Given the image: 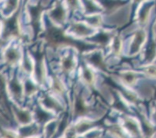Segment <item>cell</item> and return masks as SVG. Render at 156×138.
<instances>
[{"label":"cell","mask_w":156,"mask_h":138,"mask_svg":"<svg viewBox=\"0 0 156 138\" xmlns=\"http://www.w3.org/2000/svg\"><path fill=\"white\" fill-rule=\"evenodd\" d=\"M90 103L88 102L86 96L82 89H77L74 93L72 105V116L74 118H86L93 111Z\"/></svg>","instance_id":"cell-4"},{"label":"cell","mask_w":156,"mask_h":138,"mask_svg":"<svg viewBox=\"0 0 156 138\" xmlns=\"http://www.w3.org/2000/svg\"><path fill=\"white\" fill-rule=\"evenodd\" d=\"M9 89L14 99L17 101H22L24 96L23 83L20 81L17 75H14L9 83Z\"/></svg>","instance_id":"cell-16"},{"label":"cell","mask_w":156,"mask_h":138,"mask_svg":"<svg viewBox=\"0 0 156 138\" xmlns=\"http://www.w3.org/2000/svg\"><path fill=\"white\" fill-rule=\"evenodd\" d=\"M33 138H44V136H43V137H40V136H35V137H33Z\"/></svg>","instance_id":"cell-34"},{"label":"cell","mask_w":156,"mask_h":138,"mask_svg":"<svg viewBox=\"0 0 156 138\" xmlns=\"http://www.w3.org/2000/svg\"><path fill=\"white\" fill-rule=\"evenodd\" d=\"M1 44H2V42H1V41H0V45H1Z\"/></svg>","instance_id":"cell-35"},{"label":"cell","mask_w":156,"mask_h":138,"mask_svg":"<svg viewBox=\"0 0 156 138\" xmlns=\"http://www.w3.org/2000/svg\"><path fill=\"white\" fill-rule=\"evenodd\" d=\"M116 34L113 30H102L100 32L96 33L93 37L89 38V41L90 44L93 45H98L101 48H106L111 43L113 37Z\"/></svg>","instance_id":"cell-10"},{"label":"cell","mask_w":156,"mask_h":138,"mask_svg":"<svg viewBox=\"0 0 156 138\" xmlns=\"http://www.w3.org/2000/svg\"><path fill=\"white\" fill-rule=\"evenodd\" d=\"M40 127L37 123H30L28 125L22 126L18 130L19 138H33L39 134Z\"/></svg>","instance_id":"cell-19"},{"label":"cell","mask_w":156,"mask_h":138,"mask_svg":"<svg viewBox=\"0 0 156 138\" xmlns=\"http://www.w3.org/2000/svg\"><path fill=\"white\" fill-rule=\"evenodd\" d=\"M45 9L46 7L44 3H41V2L35 4H29L27 6L30 25L35 37H37L41 31L42 20Z\"/></svg>","instance_id":"cell-3"},{"label":"cell","mask_w":156,"mask_h":138,"mask_svg":"<svg viewBox=\"0 0 156 138\" xmlns=\"http://www.w3.org/2000/svg\"><path fill=\"white\" fill-rule=\"evenodd\" d=\"M34 62V75L35 82L38 85H44L46 82L47 79V68L45 65V56L44 51L42 48H35L32 51H30Z\"/></svg>","instance_id":"cell-2"},{"label":"cell","mask_w":156,"mask_h":138,"mask_svg":"<svg viewBox=\"0 0 156 138\" xmlns=\"http://www.w3.org/2000/svg\"><path fill=\"white\" fill-rule=\"evenodd\" d=\"M77 66V61H76V55L73 52L65 54L61 59L60 68L62 73L66 76H69L74 71L76 70Z\"/></svg>","instance_id":"cell-12"},{"label":"cell","mask_w":156,"mask_h":138,"mask_svg":"<svg viewBox=\"0 0 156 138\" xmlns=\"http://www.w3.org/2000/svg\"><path fill=\"white\" fill-rule=\"evenodd\" d=\"M23 88L24 96L28 98H30L34 96L35 94L37 93L38 90H39L37 84L29 78L26 79V80L24 82Z\"/></svg>","instance_id":"cell-26"},{"label":"cell","mask_w":156,"mask_h":138,"mask_svg":"<svg viewBox=\"0 0 156 138\" xmlns=\"http://www.w3.org/2000/svg\"><path fill=\"white\" fill-rule=\"evenodd\" d=\"M103 120L102 119H91L87 118H81V119L76 122L72 129L76 135L81 136L94 129L100 128V126H103Z\"/></svg>","instance_id":"cell-7"},{"label":"cell","mask_w":156,"mask_h":138,"mask_svg":"<svg viewBox=\"0 0 156 138\" xmlns=\"http://www.w3.org/2000/svg\"><path fill=\"white\" fill-rule=\"evenodd\" d=\"M117 79L122 85L133 86L137 82V76L132 71H123L117 75Z\"/></svg>","instance_id":"cell-22"},{"label":"cell","mask_w":156,"mask_h":138,"mask_svg":"<svg viewBox=\"0 0 156 138\" xmlns=\"http://www.w3.org/2000/svg\"><path fill=\"white\" fill-rule=\"evenodd\" d=\"M13 114L16 121L21 126H25L32 123L33 113L28 109H21V108L14 107Z\"/></svg>","instance_id":"cell-18"},{"label":"cell","mask_w":156,"mask_h":138,"mask_svg":"<svg viewBox=\"0 0 156 138\" xmlns=\"http://www.w3.org/2000/svg\"><path fill=\"white\" fill-rule=\"evenodd\" d=\"M145 38V34L144 31H137L134 35L132 38V41L130 42V48H129V53L130 55H133L137 54L141 49V45L144 41Z\"/></svg>","instance_id":"cell-20"},{"label":"cell","mask_w":156,"mask_h":138,"mask_svg":"<svg viewBox=\"0 0 156 138\" xmlns=\"http://www.w3.org/2000/svg\"><path fill=\"white\" fill-rule=\"evenodd\" d=\"M69 32L70 35H74L76 37L90 38L96 34L95 29L89 27L86 22L74 21L69 25Z\"/></svg>","instance_id":"cell-8"},{"label":"cell","mask_w":156,"mask_h":138,"mask_svg":"<svg viewBox=\"0 0 156 138\" xmlns=\"http://www.w3.org/2000/svg\"><path fill=\"white\" fill-rule=\"evenodd\" d=\"M51 89L55 94V96L64 97L65 99L66 98L65 96L67 93L66 85H65L60 77L55 74L51 75Z\"/></svg>","instance_id":"cell-17"},{"label":"cell","mask_w":156,"mask_h":138,"mask_svg":"<svg viewBox=\"0 0 156 138\" xmlns=\"http://www.w3.org/2000/svg\"><path fill=\"white\" fill-rule=\"evenodd\" d=\"M21 27L20 22V12L16 11L9 17L4 27L5 37H17L20 36Z\"/></svg>","instance_id":"cell-9"},{"label":"cell","mask_w":156,"mask_h":138,"mask_svg":"<svg viewBox=\"0 0 156 138\" xmlns=\"http://www.w3.org/2000/svg\"><path fill=\"white\" fill-rule=\"evenodd\" d=\"M18 5H19V2L18 1H10L6 3L5 9V16H11L13 15L16 11L18 10Z\"/></svg>","instance_id":"cell-30"},{"label":"cell","mask_w":156,"mask_h":138,"mask_svg":"<svg viewBox=\"0 0 156 138\" xmlns=\"http://www.w3.org/2000/svg\"><path fill=\"white\" fill-rule=\"evenodd\" d=\"M111 53L115 57H120L124 51V41L120 35L116 34L111 41Z\"/></svg>","instance_id":"cell-24"},{"label":"cell","mask_w":156,"mask_h":138,"mask_svg":"<svg viewBox=\"0 0 156 138\" xmlns=\"http://www.w3.org/2000/svg\"><path fill=\"white\" fill-rule=\"evenodd\" d=\"M86 23L91 27L93 29H98V28H102L103 23V19L100 14H95V15L86 16Z\"/></svg>","instance_id":"cell-28"},{"label":"cell","mask_w":156,"mask_h":138,"mask_svg":"<svg viewBox=\"0 0 156 138\" xmlns=\"http://www.w3.org/2000/svg\"><path fill=\"white\" fill-rule=\"evenodd\" d=\"M69 10L61 2H57L48 11V18L52 24L57 27H62L66 23Z\"/></svg>","instance_id":"cell-6"},{"label":"cell","mask_w":156,"mask_h":138,"mask_svg":"<svg viewBox=\"0 0 156 138\" xmlns=\"http://www.w3.org/2000/svg\"><path fill=\"white\" fill-rule=\"evenodd\" d=\"M44 39L49 48L58 49L62 48H74L79 52L92 51L95 49V45L90 43H86L72 37L69 34H66L60 27H57L51 23H48L44 33Z\"/></svg>","instance_id":"cell-1"},{"label":"cell","mask_w":156,"mask_h":138,"mask_svg":"<svg viewBox=\"0 0 156 138\" xmlns=\"http://www.w3.org/2000/svg\"><path fill=\"white\" fill-rule=\"evenodd\" d=\"M4 58L8 65L13 66L19 63V62L21 60L20 51L16 47H10L5 51Z\"/></svg>","instance_id":"cell-21"},{"label":"cell","mask_w":156,"mask_h":138,"mask_svg":"<svg viewBox=\"0 0 156 138\" xmlns=\"http://www.w3.org/2000/svg\"><path fill=\"white\" fill-rule=\"evenodd\" d=\"M39 104L47 110L51 111L52 113H61L63 111L62 103L55 95L44 94L41 99Z\"/></svg>","instance_id":"cell-11"},{"label":"cell","mask_w":156,"mask_h":138,"mask_svg":"<svg viewBox=\"0 0 156 138\" xmlns=\"http://www.w3.org/2000/svg\"><path fill=\"white\" fill-rule=\"evenodd\" d=\"M68 10L72 12H75L78 11L81 7V3L77 1H69L67 3Z\"/></svg>","instance_id":"cell-32"},{"label":"cell","mask_w":156,"mask_h":138,"mask_svg":"<svg viewBox=\"0 0 156 138\" xmlns=\"http://www.w3.org/2000/svg\"><path fill=\"white\" fill-rule=\"evenodd\" d=\"M58 119H53L44 127V138H54L56 134Z\"/></svg>","instance_id":"cell-29"},{"label":"cell","mask_w":156,"mask_h":138,"mask_svg":"<svg viewBox=\"0 0 156 138\" xmlns=\"http://www.w3.org/2000/svg\"><path fill=\"white\" fill-rule=\"evenodd\" d=\"M0 132H1L2 138H19L18 133H15V132L12 131L10 130L2 129V130H0Z\"/></svg>","instance_id":"cell-31"},{"label":"cell","mask_w":156,"mask_h":138,"mask_svg":"<svg viewBox=\"0 0 156 138\" xmlns=\"http://www.w3.org/2000/svg\"><path fill=\"white\" fill-rule=\"evenodd\" d=\"M106 130L113 138H128L124 127L117 123H111L107 125Z\"/></svg>","instance_id":"cell-23"},{"label":"cell","mask_w":156,"mask_h":138,"mask_svg":"<svg viewBox=\"0 0 156 138\" xmlns=\"http://www.w3.org/2000/svg\"><path fill=\"white\" fill-rule=\"evenodd\" d=\"M122 126L124 127V130L127 134H130L134 137H140L141 136V130L137 122L132 117L127 116V115H123L122 116Z\"/></svg>","instance_id":"cell-14"},{"label":"cell","mask_w":156,"mask_h":138,"mask_svg":"<svg viewBox=\"0 0 156 138\" xmlns=\"http://www.w3.org/2000/svg\"><path fill=\"white\" fill-rule=\"evenodd\" d=\"M4 85H5V82H4L3 77L0 75V89H2V88L4 86Z\"/></svg>","instance_id":"cell-33"},{"label":"cell","mask_w":156,"mask_h":138,"mask_svg":"<svg viewBox=\"0 0 156 138\" xmlns=\"http://www.w3.org/2000/svg\"><path fill=\"white\" fill-rule=\"evenodd\" d=\"M81 78L83 82L89 88H94L96 83V75L91 67L86 63L82 64L81 66Z\"/></svg>","instance_id":"cell-15"},{"label":"cell","mask_w":156,"mask_h":138,"mask_svg":"<svg viewBox=\"0 0 156 138\" xmlns=\"http://www.w3.org/2000/svg\"><path fill=\"white\" fill-rule=\"evenodd\" d=\"M33 118L36 120L37 124L44 125V126L55 119L53 113L51 111L47 110L40 104L35 106L34 113H33Z\"/></svg>","instance_id":"cell-13"},{"label":"cell","mask_w":156,"mask_h":138,"mask_svg":"<svg viewBox=\"0 0 156 138\" xmlns=\"http://www.w3.org/2000/svg\"><path fill=\"white\" fill-rule=\"evenodd\" d=\"M83 9L86 12V16L95 15V14H100L103 12V9L100 4L96 3L93 1H85L83 2Z\"/></svg>","instance_id":"cell-27"},{"label":"cell","mask_w":156,"mask_h":138,"mask_svg":"<svg viewBox=\"0 0 156 138\" xmlns=\"http://www.w3.org/2000/svg\"><path fill=\"white\" fill-rule=\"evenodd\" d=\"M22 68L27 75H32L34 70V62L29 51H26L22 61Z\"/></svg>","instance_id":"cell-25"},{"label":"cell","mask_w":156,"mask_h":138,"mask_svg":"<svg viewBox=\"0 0 156 138\" xmlns=\"http://www.w3.org/2000/svg\"><path fill=\"white\" fill-rule=\"evenodd\" d=\"M86 62L89 66L102 72L108 73V65L106 64L104 55L100 50L93 49L87 52Z\"/></svg>","instance_id":"cell-5"}]
</instances>
